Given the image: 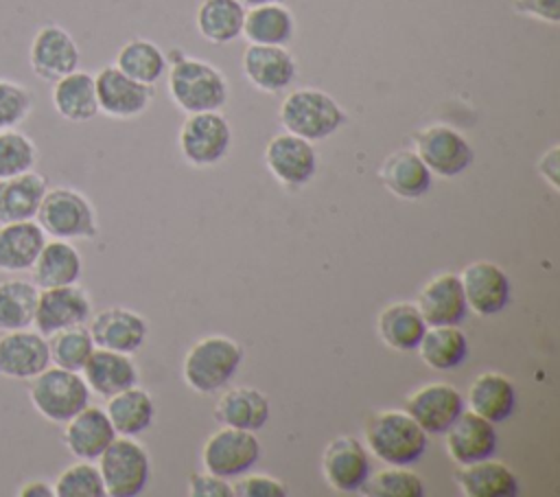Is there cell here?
I'll use <instances>...</instances> for the list:
<instances>
[{"mask_svg": "<svg viewBox=\"0 0 560 497\" xmlns=\"http://www.w3.org/2000/svg\"><path fill=\"white\" fill-rule=\"evenodd\" d=\"M427 436L405 409H381L365 425L370 451L392 466L418 462L427 451Z\"/></svg>", "mask_w": 560, "mask_h": 497, "instance_id": "cell-2", "label": "cell"}, {"mask_svg": "<svg viewBox=\"0 0 560 497\" xmlns=\"http://www.w3.org/2000/svg\"><path fill=\"white\" fill-rule=\"evenodd\" d=\"M295 33V18L282 2L245 9L243 33L249 44L287 46Z\"/></svg>", "mask_w": 560, "mask_h": 497, "instance_id": "cell-33", "label": "cell"}, {"mask_svg": "<svg viewBox=\"0 0 560 497\" xmlns=\"http://www.w3.org/2000/svg\"><path fill=\"white\" fill-rule=\"evenodd\" d=\"M214 418L225 427L258 431L269 418V398L256 388H232L214 403Z\"/></svg>", "mask_w": 560, "mask_h": 497, "instance_id": "cell-32", "label": "cell"}, {"mask_svg": "<svg viewBox=\"0 0 560 497\" xmlns=\"http://www.w3.org/2000/svg\"><path fill=\"white\" fill-rule=\"evenodd\" d=\"M243 361V348L225 335H206L195 342L182 363L188 388L201 394L221 390Z\"/></svg>", "mask_w": 560, "mask_h": 497, "instance_id": "cell-4", "label": "cell"}, {"mask_svg": "<svg viewBox=\"0 0 560 497\" xmlns=\"http://www.w3.org/2000/svg\"><path fill=\"white\" fill-rule=\"evenodd\" d=\"M46 190L48 182L35 169L0 180V223L35 219Z\"/></svg>", "mask_w": 560, "mask_h": 497, "instance_id": "cell-30", "label": "cell"}, {"mask_svg": "<svg viewBox=\"0 0 560 497\" xmlns=\"http://www.w3.org/2000/svg\"><path fill=\"white\" fill-rule=\"evenodd\" d=\"M444 447L459 466L490 458L497 449L494 425L470 409L462 412L444 431Z\"/></svg>", "mask_w": 560, "mask_h": 497, "instance_id": "cell-22", "label": "cell"}, {"mask_svg": "<svg viewBox=\"0 0 560 497\" xmlns=\"http://www.w3.org/2000/svg\"><path fill=\"white\" fill-rule=\"evenodd\" d=\"M33 92L11 79H0V131L18 129L33 112Z\"/></svg>", "mask_w": 560, "mask_h": 497, "instance_id": "cell-44", "label": "cell"}, {"mask_svg": "<svg viewBox=\"0 0 560 497\" xmlns=\"http://www.w3.org/2000/svg\"><path fill=\"white\" fill-rule=\"evenodd\" d=\"M63 425L66 427H63L61 440L77 460L94 462L107 449V444L118 436L105 409L94 405H85Z\"/></svg>", "mask_w": 560, "mask_h": 497, "instance_id": "cell-23", "label": "cell"}, {"mask_svg": "<svg viewBox=\"0 0 560 497\" xmlns=\"http://www.w3.org/2000/svg\"><path fill=\"white\" fill-rule=\"evenodd\" d=\"M188 495L190 497H232L234 488L225 477L203 469L188 477Z\"/></svg>", "mask_w": 560, "mask_h": 497, "instance_id": "cell-46", "label": "cell"}, {"mask_svg": "<svg viewBox=\"0 0 560 497\" xmlns=\"http://www.w3.org/2000/svg\"><path fill=\"white\" fill-rule=\"evenodd\" d=\"M427 328L416 302H392L376 317V331L385 346L394 350H416Z\"/></svg>", "mask_w": 560, "mask_h": 497, "instance_id": "cell-34", "label": "cell"}, {"mask_svg": "<svg viewBox=\"0 0 560 497\" xmlns=\"http://www.w3.org/2000/svg\"><path fill=\"white\" fill-rule=\"evenodd\" d=\"M39 289L22 278L0 280V333L31 328Z\"/></svg>", "mask_w": 560, "mask_h": 497, "instance_id": "cell-39", "label": "cell"}, {"mask_svg": "<svg viewBox=\"0 0 560 497\" xmlns=\"http://www.w3.org/2000/svg\"><path fill=\"white\" fill-rule=\"evenodd\" d=\"M466 401L470 412L497 425L512 416L514 403H516V390L510 377H505L503 372L488 370L472 379Z\"/></svg>", "mask_w": 560, "mask_h": 497, "instance_id": "cell-29", "label": "cell"}, {"mask_svg": "<svg viewBox=\"0 0 560 497\" xmlns=\"http://www.w3.org/2000/svg\"><path fill=\"white\" fill-rule=\"evenodd\" d=\"M265 166L280 184L300 188L311 182L317 171V151L311 140L282 131L267 142Z\"/></svg>", "mask_w": 560, "mask_h": 497, "instance_id": "cell-13", "label": "cell"}, {"mask_svg": "<svg viewBox=\"0 0 560 497\" xmlns=\"http://www.w3.org/2000/svg\"><path fill=\"white\" fill-rule=\"evenodd\" d=\"M52 490L57 497H105L101 471L90 460H79L66 466L57 475Z\"/></svg>", "mask_w": 560, "mask_h": 497, "instance_id": "cell-43", "label": "cell"}, {"mask_svg": "<svg viewBox=\"0 0 560 497\" xmlns=\"http://www.w3.org/2000/svg\"><path fill=\"white\" fill-rule=\"evenodd\" d=\"M416 307L424 317L427 326L459 324L468 313L459 276L442 271L429 278L418 293Z\"/></svg>", "mask_w": 560, "mask_h": 497, "instance_id": "cell-21", "label": "cell"}, {"mask_svg": "<svg viewBox=\"0 0 560 497\" xmlns=\"http://www.w3.org/2000/svg\"><path fill=\"white\" fill-rule=\"evenodd\" d=\"M81 377L85 379L90 392L98 396H112L131 385H138V368L127 352L94 348L81 368Z\"/></svg>", "mask_w": 560, "mask_h": 497, "instance_id": "cell-24", "label": "cell"}, {"mask_svg": "<svg viewBox=\"0 0 560 497\" xmlns=\"http://www.w3.org/2000/svg\"><path fill=\"white\" fill-rule=\"evenodd\" d=\"M52 107L70 123H88L98 114L94 74L85 70H72L52 83Z\"/></svg>", "mask_w": 560, "mask_h": 497, "instance_id": "cell-28", "label": "cell"}, {"mask_svg": "<svg viewBox=\"0 0 560 497\" xmlns=\"http://www.w3.org/2000/svg\"><path fill=\"white\" fill-rule=\"evenodd\" d=\"M18 495L20 497H52L55 490H52V484H48L44 479H28L20 486Z\"/></svg>", "mask_w": 560, "mask_h": 497, "instance_id": "cell-49", "label": "cell"}, {"mask_svg": "<svg viewBox=\"0 0 560 497\" xmlns=\"http://www.w3.org/2000/svg\"><path fill=\"white\" fill-rule=\"evenodd\" d=\"M81 61L74 37L59 24H44L31 39L28 63L35 77L55 83L68 72L77 70Z\"/></svg>", "mask_w": 560, "mask_h": 497, "instance_id": "cell-12", "label": "cell"}, {"mask_svg": "<svg viewBox=\"0 0 560 497\" xmlns=\"http://www.w3.org/2000/svg\"><path fill=\"white\" fill-rule=\"evenodd\" d=\"M405 412L424 429V434H444L464 412V396L451 383L433 381L407 396Z\"/></svg>", "mask_w": 560, "mask_h": 497, "instance_id": "cell-18", "label": "cell"}, {"mask_svg": "<svg viewBox=\"0 0 560 497\" xmlns=\"http://www.w3.org/2000/svg\"><path fill=\"white\" fill-rule=\"evenodd\" d=\"M96 460L105 495L136 497L144 490L151 462L149 453L138 440H133V436H116Z\"/></svg>", "mask_w": 560, "mask_h": 497, "instance_id": "cell-7", "label": "cell"}, {"mask_svg": "<svg viewBox=\"0 0 560 497\" xmlns=\"http://www.w3.org/2000/svg\"><path fill=\"white\" fill-rule=\"evenodd\" d=\"M245 7L238 0H201L195 13L199 35L210 44H230L243 33Z\"/></svg>", "mask_w": 560, "mask_h": 497, "instance_id": "cell-36", "label": "cell"}, {"mask_svg": "<svg viewBox=\"0 0 560 497\" xmlns=\"http://www.w3.org/2000/svg\"><path fill=\"white\" fill-rule=\"evenodd\" d=\"M177 145L188 164L212 166L221 162L232 147L230 123L219 109L188 114L179 127Z\"/></svg>", "mask_w": 560, "mask_h": 497, "instance_id": "cell-8", "label": "cell"}, {"mask_svg": "<svg viewBox=\"0 0 560 497\" xmlns=\"http://www.w3.org/2000/svg\"><path fill=\"white\" fill-rule=\"evenodd\" d=\"M466 307L475 315L490 317L501 313L510 302V278L508 274L490 261H475L459 274Z\"/></svg>", "mask_w": 560, "mask_h": 497, "instance_id": "cell-16", "label": "cell"}, {"mask_svg": "<svg viewBox=\"0 0 560 497\" xmlns=\"http://www.w3.org/2000/svg\"><path fill=\"white\" fill-rule=\"evenodd\" d=\"M370 458L359 438L341 434L332 438L322 453V473L337 493H357L370 475Z\"/></svg>", "mask_w": 560, "mask_h": 497, "instance_id": "cell-15", "label": "cell"}, {"mask_svg": "<svg viewBox=\"0 0 560 497\" xmlns=\"http://www.w3.org/2000/svg\"><path fill=\"white\" fill-rule=\"evenodd\" d=\"M455 482L464 497H516L518 495V477L505 462L492 460V455L464 464L457 471Z\"/></svg>", "mask_w": 560, "mask_h": 497, "instance_id": "cell-26", "label": "cell"}, {"mask_svg": "<svg viewBox=\"0 0 560 497\" xmlns=\"http://www.w3.org/2000/svg\"><path fill=\"white\" fill-rule=\"evenodd\" d=\"M416 350L431 370L446 372L462 366L468 355V339L457 324L427 326Z\"/></svg>", "mask_w": 560, "mask_h": 497, "instance_id": "cell-35", "label": "cell"}, {"mask_svg": "<svg viewBox=\"0 0 560 497\" xmlns=\"http://www.w3.org/2000/svg\"><path fill=\"white\" fill-rule=\"evenodd\" d=\"M35 221L50 239H94L98 234L92 201L70 186H55L44 193Z\"/></svg>", "mask_w": 560, "mask_h": 497, "instance_id": "cell-5", "label": "cell"}, {"mask_svg": "<svg viewBox=\"0 0 560 497\" xmlns=\"http://www.w3.org/2000/svg\"><path fill=\"white\" fill-rule=\"evenodd\" d=\"M245 9H252V7H260V4H267V2H282V0H238Z\"/></svg>", "mask_w": 560, "mask_h": 497, "instance_id": "cell-50", "label": "cell"}, {"mask_svg": "<svg viewBox=\"0 0 560 497\" xmlns=\"http://www.w3.org/2000/svg\"><path fill=\"white\" fill-rule=\"evenodd\" d=\"M46 339H48L50 363L59 366V368H66V370H72V372H81L88 357L96 348L94 342H92L90 331L85 328V324L61 328V331L48 335Z\"/></svg>", "mask_w": 560, "mask_h": 497, "instance_id": "cell-40", "label": "cell"}, {"mask_svg": "<svg viewBox=\"0 0 560 497\" xmlns=\"http://www.w3.org/2000/svg\"><path fill=\"white\" fill-rule=\"evenodd\" d=\"M92 317V300L83 287L66 285L39 289L33 326L44 337L68 328L85 324Z\"/></svg>", "mask_w": 560, "mask_h": 497, "instance_id": "cell-11", "label": "cell"}, {"mask_svg": "<svg viewBox=\"0 0 560 497\" xmlns=\"http://www.w3.org/2000/svg\"><path fill=\"white\" fill-rule=\"evenodd\" d=\"M260 442L254 431L221 427L206 440L201 449V464L206 471L225 479L247 473L260 458Z\"/></svg>", "mask_w": 560, "mask_h": 497, "instance_id": "cell-10", "label": "cell"}, {"mask_svg": "<svg viewBox=\"0 0 560 497\" xmlns=\"http://www.w3.org/2000/svg\"><path fill=\"white\" fill-rule=\"evenodd\" d=\"M278 116L284 131L311 142L326 140L346 123V112L341 105L328 92L317 88L291 90L282 99Z\"/></svg>", "mask_w": 560, "mask_h": 497, "instance_id": "cell-3", "label": "cell"}, {"mask_svg": "<svg viewBox=\"0 0 560 497\" xmlns=\"http://www.w3.org/2000/svg\"><path fill=\"white\" fill-rule=\"evenodd\" d=\"M88 331L94 346L131 355L144 344L149 326L140 313L125 307H109L90 317Z\"/></svg>", "mask_w": 560, "mask_h": 497, "instance_id": "cell-19", "label": "cell"}, {"mask_svg": "<svg viewBox=\"0 0 560 497\" xmlns=\"http://www.w3.org/2000/svg\"><path fill=\"white\" fill-rule=\"evenodd\" d=\"M413 151L438 177H455L475 160V151L466 136L446 123H433L418 129L413 134Z\"/></svg>", "mask_w": 560, "mask_h": 497, "instance_id": "cell-9", "label": "cell"}, {"mask_svg": "<svg viewBox=\"0 0 560 497\" xmlns=\"http://www.w3.org/2000/svg\"><path fill=\"white\" fill-rule=\"evenodd\" d=\"M94 85H96L98 112L120 120L140 116L153 99V85H144L127 77L114 63L101 68L94 74Z\"/></svg>", "mask_w": 560, "mask_h": 497, "instance_id": "cell-14", "label": "cell"}, {"mask_svg": "<svg viewBox=\"0 0 560 497\" xmlns=\"http://www.w3.org/2000/svg\"><path fill=\"white\" fill-rule=\"evenodd\" d=\"M514 11L547 24L560 22V0H514Z\"/></svg>", "mask_w": 560, "mask_h": 497, "instance_id": "cell-47", "label": "cell"}, {"mask_svg": "<svg viewBox=\"0 0 560 497\" xmlns=\"http://www.w3.org/2000/svg\"><path fill=\"white\" fill-rule=\"evenodd\" d=\"M538 173L553 190H558V180H560V147L558 145H553L547 153H542V158L538 160Z\"/></svg>", "mask_w": 560, "mask_h": 497, "instance_id": "cell-48", "label": "cell"}, {"mask_svg": "<svg viewBox=\"0 0 560 497\" xmlns=\"http://www.w3.org/2000/svg\"><path fill=\"white\" fill-rule=\"evenodd\" d=\"M114 66L122 70L127 77L144 85H153L162 79L168 66V59L155 42L144 37H133L120 46Z\"/></svg>", "mask_w": 560, "mask_h": 497, "instance_id": "cell-38", "label": "cell"}, {"mask_svg": "<svg viewBox=\"0 0 560 497\" xmlns=\"http://www.w3.org/2000/svg\"><path fill=\"white\" fill-rule=\"evenodd\" d=\"M361 493L370 497H422L424 482L418 473L389 464V469L370 473L361 486Z\"/></svg>", "mask_w": 560, "mask_h": 497, "instance_id": "cell-41", "label": "cell"}, {"mask_svg": "<svg viewBox=\"0 0 560 497\" xmlns=\"http://www.w3.org/2000/svg\"><path fill=\"white\" fill-rule=\"evenodd\" d=\"M37 164L35 142L20 129L0 131V180L33 171Z\"/></svg>", "mask_w": 560, "mask_h": 497, "instance_id": "cell-42", "label": "cell"}, {"mask_svg": "<svg viewBox=\"0 0 560 497\" xmlns=\"http://www.w3.org/2000/svg\"><path fill=\"white\" fill-rule=\"evenodd\" d=\"M431 171L413 149H398L389 153L381 169V182L402 199H418L431 188Z\"/></svg>", "mask_w": 560, "mask_h": 497, "instance_id": "cell-31", "label": "cell"}, {"mask_svg": "<svg viewBox=\"0 0 560 497\" xmlns=\"http://www.w3.org/2000/svg\"><path fill=\"white\" fill-rule=\"evenodd\" d=\"M105 414L118 436H136L151 425L155 405L147 390L131 385L122 392L107 396Z\"/></svg>", "mask_w": 560, "mask_h": 497, "instance_id": "cell-37", "label": "cell"}, {"mask_svg": "<svg viewBox=\"0 0 560 497\" xmlns=\"http://www.w3.org/2000/svg\"><path fill=\"white\" fill-rule=\"evenodd\" d=\"M33 282L37 289L74 285L81 278L83 261L79 250L63 239H46L33 267Z\"/></svg>", "mask_w": 560, "mask_h": 497, "instance_id": "cell-25", "label": "cell"}, {"mask_svg": "<svg viewBox=\"0 0 560 497\" xmlns=\"http://www.w3.org/2000/svg\"><path fill=\"white\" fill-rule=\"evenodd\" d=\"M234 495L238 497H284L287 495V484L265 475V473H249L241 477L236 484H232Z\"/></svg>", "mask_w": 560, "mask_h": 497, "instance_id": "cell-45", "label": "cell"}, {"mask_svg": "<svg viewBox=\"0 0 560 497\" xmlns=\"http://www.w3.org/2000/svg\"><path fill=\"white\" fill-rule=\"evenodd\" d=\"M168 94L173 103L186 114L214 112L228 103V81L223 72L197 57L173 50L168 63Z\"/></svg>", "mask_w": 560, "mask_h": 497, "instance_id": "cell-1", "label": "cell"}, {"mask_svg": "<svg viewBox=\"0 0 560 497\" xmlns=\"http://www.w3.org/2000/svg\"><path fill=\"white\" fill-rule=\"evenodd\" d=\"M50 366L48 339L39 331L18 328L0 335V377L31 381Z\"/></svg>", "mask_w": 560, "mask_h": 497, "instance_id": "cell-17", "label": "cell"}, {"mask_svg": "<svg viewBox=\"0 0 560 497\" xmlns=\"http://www.w3.org/2000/svg\"><path fill=\"white\" fill-rule=\"evenodd\" d=\"M46 243V234L35 219L0 223V271H28Z\"/></svg>", "mask_w": 560, "mask_h": 497, "instance_id": "cell-27", "label": "cell"}, {"mask_svg": "<svg viewBox=\"0 0 560 497\" xmlns=\"http://www.w3.org/2000/svg\"><path fill=\"white\" fill-rule=\"evenodd\" d=\"M90 388L81 372L59 366L44 368L28 383L31 405L50 423H66L85 405H90Z\"/></svg>", "mask_w": 560, "mask_h": 497, "instance_id": "cell-6", "label": "cell"}, {"mask_svg": "<svg viewBox=\"0 0 560 497\" xmlns=\"http://www.w3.org/2000/svg\"><path fill=\"white\" fill-rule=\"evenodd\" d=\"M243 74L260 92L276 94L298 77V63L284 46L249 44L243 53Z\"/></svg>", "mask_w": 560, "mask_h": 497, "instance_id": "cell-20", "label": "cell"}]
</instances>
